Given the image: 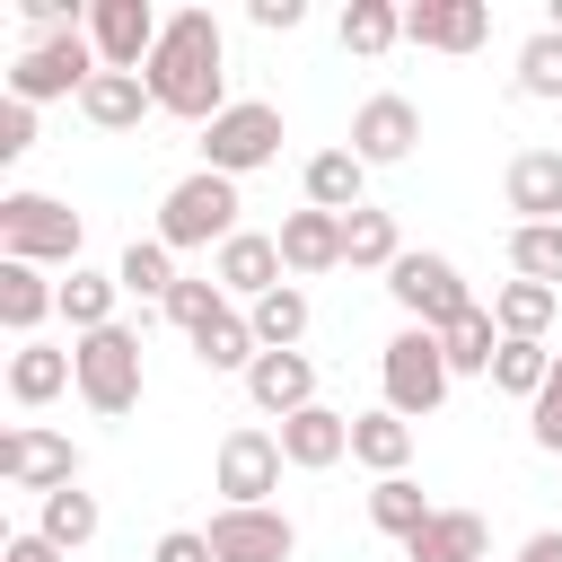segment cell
Here are the masks:
<instances>
[{
  "instance_id": "74e56055",
  "label": "cell",
  "mask_w": 562,
  "mask_h": 562,
  "mask_svg": "<svg viewBox=\"0 0 562 562\" xmlns=\"http://www.w3.org/2000/svg\"><path fill=\"white\" fill-rule=\"evenodd\" d=\"M544 378H553V351H544V342H501V360H492V386H501V395L536 404Z\"/></svg>"
},
{
  "instance_id": "44dd1931",
  "label": "cell",
  "mask_w": 562,
  "mask_h": 562,
  "mask_svg": "<svg viewBox=\"0 0 562 562\" xmlns=\"http://www.w3.org/2000/svg\"><path fill=\"white\" fill-rule=\"evenodd\" d=\"M79 114H88L97 132H140V114H158V97H149L140 70H97L88 97H79Z\"/></svg>"
},
{
  "instance_id": "60d3db41",
  "label": "cell",
  "mask_w": 562,
  "mask_h": 562,
  "mask_svg": "<svg viewBox=\"0 0 562 562\" xmlns=\"http://www.w3.org/2000/svg\"><path fill=\"white\" fill-rule=\"evenodd\" d=\"M26 149H35V105L0 97V158H26Z\"/></svg>"
},
{
  "instance_id": "4dcf8cb0",
  "label": "cell",
  "mask_w": 562,
  "mask_h": 562,
  "mask_svg": "<svg viewBox=\"0 0 562 562\" xmlns=\"http://www.w3.org/2000/svg\"><path fill=\"white\" fill-rule=\"evenodd\" d=\"M97 527H105V509H97V492H79V483H70V492H44V501H35V536H44L53 553H79V544H88Z\"/></svg>"
},
{
  "instance_id": "d590c367",
  "label": "cell",
  "mask_w": 562,
  "mask_h": 562,
  "mask_svg": "<svg viewBox=\"0 0 562 562\" xmlns=\"http://www.w3.org/2000/svg\"><path fill=\"white\" fill-rule=\"evenodd\" d=\"M509 272L562 290V220H544V228H509Z\"/></svg>"
},
{
  "instance_id": "7c38bea8",
  "label": "cell",
  "mask_w": 562,
  "mask_h": 562,
  "mask_svg": "<svg viewBox=\"0 0 562 562\" xmlns=\"http://www.w3.org/2000/svg\"><path fill=\"white\" fill-rule=\"evenodd\" d=\"M413 140H422V105L413 97H395V88H378V97H360V114H351V158L360 167H404L413 158Z\"/></svg>"
},
{
  "instance_id": "b9f144b4",
  "label": "cell",
  "mask_w": 562,
  "mask_h": 562,
  "mask_svg": "<svg viewBox=\"0 0 562 562\" xmlns=\"http://www.w3.org/2000/svg\"><path fill=\"white\" fill-rule=\"evenodd\" d=\"M149 562H220V553H211V536H202V527H167V536L149 544Z\"/></svg>"
},
{
  "instance_id": "9a60e30c",
  "label": "cell",
  "mask_w": 562,
  "mask_h": 562,
  "mask_svg": "<svg viewBox=\"0 0 562 562\" xmlns=\"http://www.w3.org/2000/svg\"><path fill=\"white\" fill-rule=\"evenodd\" d=\"M211 281H220L237 307H255L263 290H281V281H290V263H281V237H263V228H237V237L211 255Z\"/></svg>"
},
{
  "instance_id": "8d00e7d4",
  "label": "cell",
  "mask_w": 562,
  "mask_h": 562,
  "mask_svg": "<svg viewBox=\"0 0 562 562\" xmlns=\"http://www.w3.org/2000/svg\"><path fill=\"white\" fill-rule=\"evenodd\" d=\"M518 97L562 105V35H553V26H536V35L518 44Z\"/></svg>"
},
{
  "instance_id": "cb8c5ba5",
  "label": "cell",
  "mask_w": 562,
  "mask_h": 562,
  "mask_svg": "<svg viewBox=\"0 0 562 562\" xmlns=\"http://www.w3.org/2000/svg\"><path fill=\"white\" fill-rule=\"evenodd\" d=\"M553 316H562V290H544V281H501V290H492V325H501V342H544Z\"/></svg>"
},
{
  "instance_id": "f35d334b",
  "label": "cell",
  "mask_w": 562,
  "mask_h": 562,
  "mask_svg": "<svg viewBox=\"0 0 562 562\" xmlns=\"http://www.w3.org/2000/svg\"><path fill=\"white\" fill-rule=\"evenodd\" d=\"M220 307H228V290H220V281H211V272H184V281H176V290H167V307H158V316H167V325H176V334H202V325H211V316H220Z\"/></svg>"
},
{
  "instance_id": "52a82bcc",
  "label": "cell",
  "mask_w": 562,
  "mask_h": 562,
  "mask_svg": "<svg viewBox=\"0 0 562 562\" xmlns=\"http://www.w3.org/2000/svg\"><path fill=\"white\" fill-rule=\"evenodd\" d=\"M378 386H386V413H404V422H430L439 404H448V386H457V369H448V351H439V334H422V325H404L386 351H378Z\"/></svg>"
},
{
  "instance_id": "836d02e7",
  "label": "cell",
  "mask_w": 562,
  "mask_h": 562,
  "mask_svg": "<svg viewBox=\"0 0 562 562\" xmlns=\"http://www.w3.org/2000/svg\"><path fill=\"white\" fill-rule=\"evenodd\" d=\"M334 35H342V53L378 61V53H395V44H404V9H395V0H351Z\"/></svg>"
},
{
  "instance_id": "7402d4cb",
  "label": "cell",
  "mask_w": 562,
  "mask_h": 562,
  "mask_svg": "<svg viewBox=\"0 0 562 562\" xmlns=\"http://www.w3.org/2000/svg\"><path fill=\"white\" fill-rule=\"evenodd\" d=\"M281 263H290V281L334 272V263H342V220H334V211H290V220H281Z\"/></svg>"
},
{
  "instance_id": "d4e9b609",
  "label": "cell",
  "mask_w": 562,
  "mask_h": 562,
  "mask_svg": "<svg viewBox=\"0 0 562 562\" xmlns=\"http://www.w3.org/2000/svg\"><path fill=\"white\" fill-rule=\"evenodd\" d=\"M184 342H193V360H202V369H211V378H246V369H255V351H263V342H255V325H246V307H237V299H228V307H220V316H211V325H202V334H184Z\"/></svg>"
},
{
  "instance_id": "ee69618b",
  "label": "cell",
  "mask_w": 562,
  "mask_h": 562,
  "mask_svg": "<svg viewBox=\"0 0 562 562\" xmlns=\"http://www.w3.org/2000/svg\"><path fill=\"white\" fill-rule=\"evenodd\" d=\"M0 562H70V553H53V544H44L35 527H18V536L0 544Z\"/></svg>"
},
{
  "instance_id": "6da1fadb",
  "label": "cell",
  "mask_w": 562,
  "mask_h": 562,
  "mask_svg": "<svg viewBox=\"0 0 562 562\" xmlns=\"http://www.w3.org/2000/svg\"><path fill=\"white\" fill-rule=\"evenodd\" d=\"M140 79H149L158 114L202 123V132H211V123L237 105V97H228V35H220V18H211V9H176Z\"/></svg>"
},
{
  "instance_id": "ac0fdd59",
  "label": "cell",
  "mask_w": 562,
  "mask_h": 562,
  "mask_svg": "<svg viewBox=\"0 0 562 562\" xmlns=\"http://www.w3.org/2000/svg\"><path fill=\"white\" fill-rule=\"evenodd\" d=\"M281 457H290L299 474H325V465H342V457H351V413H334V404H307V413H290V422H281Z\"/></svg>"
},
{
  "instance_id": "ffe728a7",
  "label": "cell",
  "mask_w": 562,
  "mask_h": 562,
  "mask_svg": "<svg viewBox=\"0 0 562 562\" xmlns=\"http://www.w3.org/2000/svg\"><path fill=\"white\" fill-rule=\"evenodd\" d=\"M70 386H79V360H70V351H53V342H18V351H9V404L44 413V404L70 395Z\"/></svg>"
},
{
  "instance_id": "1f68e13d",
  "label": "cell",
  "mask_w": 562,
  "mask_h": 562,
  "mask_svg": "<svg viewBox=\"0 0 562 562\" xmlns=\"http://www.w3.org/2000/svg\"><path fill=\"white\" fill-rule=\"evenodd\" d=\"M342 263H351V272H395V263H404L395 211H369V202H360V211L342 220Z\"/></svg>"
},
{
  "instance_id": "8992f818",
  "label": "cell",
  "mask_w": 562,
  "mask_h": 562,
  "mask_svg": "<svg viewBox=\"0 0 562 562\" xmlns=\"http://www.w3.org/2000/svg\"><path fill=\"white\" fill-rule=\"evenodd\" d=\"M386 299L404 307V325H422V334H448L457 316H474L483 299L465 290V272L448 263V255H430V246H404V263L386 272Z\"/></svg>"
},
{
  "instance_id": "e0dca14e",
  "label": "cell",
  "mask_w": 562,
  "mask_h": 562,
  "mask_svg": "<svg viewBox=\"0 0 562 562\" xmlns=\"http://www.w3.org/2000/svg\"><path fill=\"white\" fill-rule=\"evenodd\" d=\"M501 202L518 211V228L562 220V149H518L509 176H501Z\"/></svg>"
},
{
  "instance_id": "7a4b0ae2",
  "label": "cell",
  "mask_w": 562,
  "mask_h": 562,
  "mask_svg": "<svg viewBox=\"0 0 562 562\" xmlns=\"http://www.w3.org/2000/svg\"><path fill=\"white\" fill-rule=\"evenodd\" d=\"M237 176H211V167H193V176H176L167 184V202H158V246L167 255H220L228 237H237Z\"/></svg>"
},
{
  "instance_id": "5b68a950",
  "label": "cell",
  "mask_w": 562,
  "mask_h": 562,
  "mask_svg": "<svg viewBox=\"0 0 562 562\" xmlns=\"http://www.w3.org/2000/svg\"><path fill=\"white\" fill-rule=\"evenodd\" d=\"M79 246H88V220L53 193H0V255L9 263H70L79 272Z\"/></svg>"
},
{
  "instance_id": "2e32d148",
  "label": "cell",
  "mask_w": 562,
  "mask_h": 562,
  "mask_svg": "<svg viewBox=\"0 0 562 562\" xmlns=\"http://www.w3.org/2000/svg\"><path fill=\"white\" fill-rule=\"evenodd\" d=\"M246 395H255V413H272V422L307 413V404H316V360H307V351H255Z\"/></svg>"
},
{
  "instance_id": "4316f807",
  "label": "cell",
  "mask_w": 562,
  "mask_h": 562,
  "mask_svg": "<svg viewBox=\"0 0 562 562\" xmlns=\"http://www.w3.org/2000/svg\"><path fill=\"white\" fill-rule=\"evenodd\" d=\"M351 457H360L378 483H386V474H404V465H413V422H404V413H386V404H378V413H351Z\"/></svg>"
},
{
  "instance_id": "277c9868",
  "label": "cell",
  "mask_w": 562,
  "mask_h": 562,
  "mask_svg": "<svg viewBox=\"0 0 562 562\" xmlns=\"http://www.w3.org/2000/svg\"><path fill=\"white\" fill-rule=\"evenodd\" d=\"M105 61H97V44H88V26H61V35H26V53L9 61V97L18 105H53V97H88V79H97Z\"/></svg>"
},
{
  "instance_id": "484cf974",
  "label": "cell",
  "mask_w": 562,
  "mask_h": 562,
  "mask_svg": "<svg viewBox=\"0 0 562 562\" xmlns=\"http://www.w3.org/2000/svg\"><path fill=\"white\" fill-rule=\"evenodd\" d=\"M61 325H70V342H79V334H105V325H123V281L79 263V272L61 281Z\"/></svg>"
},
{
  "instance_id": "83f0119b",
  "label": "cell",
  "mask_w": 562,
  "mask_h": 562,
  "mask_svg": "<svg viewBox=\"0 0 562 562\" xmlns=\"http://www.w3.org/2000/svg\"><path fill=\"white\" fill-rule=\"evenodd\" d=\"M430 518H439V501H430V492H422L413 474H386V483H369V527H378V536L413 544V536H422Z\"/></svg>"
},
{
  "instance_id": "30bf717a",
  "label": "cell",
  "mask_w": 562,
  "mask_h": 562,
  "mask_svg": "<svg viewBox=\"0 0 562 562\" xmlns=\"http://www.w3.org/2000/svg\"><path fill=\"white\" fill-rule=\"evenodd\" d=\"M0 483H18V492H70L79 483V439H61V430H44V422H18V430H0Z\"/></svg>"
},
{
  "instance_id": "f546056e",
  "label": "cell",
  "mask_w": 562,
  "mask_h": 562,
  "mask_svg": "<svg viewBox=\"0 0 562 562\" xmlns=\"http://www.w3.org/2000/svg\"><path fill=\"white\" fill-rule=\"evenodd\" d=\"M114 281H123V299H140V316H158V307H167V290H176L184 272H176V255H167L158 237H132V246H123V263H114Z\"/></svg>"
},
{
  "instance_id": "9c48e42d",
  "label": "cell",
  "mask_w": 562,
  "mask_h": 562,
  "mask_svg": "<svg viewBox=\"0 0 562 562\" xmlns=\"http://www.w3.org/2000/svg\"><path fill=\"white\" fill-rule=\"evenodd\" d=\"M281 158V105H263V97H237L211 132H202V167L211 176H255V167H272Z\"/></svg>"
},
{
  "instance_id": "8fae6325",
  "label": "cell",
  "mask_w": 562,
  "mask_h": 562,
  "mask_svg": "<svg viewBox=\"0 0 562 562\" xmlns=\"http://www.w3.org/2000/svg\"><path fill=\"white\" fill-rule=\"evenodd\" d=\"M158 35H167V18L149 0H88V44L105 70H149Z\"/></svg>"
},
{
  "instance_id": "d6986e66",
  "label": "cell",
  "mask_w": 562,
  "mask_h": 562,
  "mask_svg": "<svg viewBox=\"0 0 562 562\" xmlns=\"http://www.w3.org/2000/svg\"><path fill=\"white\" fill-rule=\"evenodd\" d=\"M44 316H61V281H44V263H9L0 255V325L18 342H35Z\"/></svg>"
},
{
  "instance_id": "f1b7e54d",
  "label": "cell",
  "mask_w": 562,
  "mask_h": 562,
  "mask_svg": "<svg viewBox=\"0 0 562 562\" xmlns=\"http://www.w3.org/2000/svg\"><path fill=\"white\" fill-rule=\"evenodd\" d=\"M404 562H492V536H483L474 509H439V518L404 544Z\"/></svg>"
},
{
  "instance_id": "603a6c76",
  "label": "cell",
  "mask_w": 562,
  "mask_h": 562,
  "mask_svg": "<svg viewBox=\"0 0 562 562\" xmlns=\"http://www.w3.org/2000/svg\"><path fill=\"white\" fill-rule=\"evenodd\" d=\"M299 184H307V211L351 220V211H360V193H369V167H360L351 149H316V158L299 167Z\"/></svg>"
},
{
  "instance_id": "ba28073f",
  "label": "cell",
  "mask_w": 562,
  "mask_h": 562,
  "mask_svg": "<svg viewBox=\"0 0 562 562\" xmlns=\"http://www.w3.org/2000/svg\"><path fill=\"white\" fill-rule=\"evenodd\" d=\"M281 430H255V422H237L228 439H220V457H211V483H220V509H263L272 492H281Z\"/></svg>"
},
{
  "instance_id": "d6a6232c",
  "label": "cell",
  "mask_w": 562,
  "mask_h": 562,
  "mask_svg": "<svg viewBox=\"0 0 562 562\" xmlns=\"http://www.w3.org/2000/svg\"><path fill=\"white\" fill-rule=\"evenodd\" d=\"M307 316H316V307H307L299 281H281V290H263V299L246 307V325H255L263 351H299V342H307Z\"/></svg>"
},
{
  "instance_id": "3957f363",
  "label": "cell",
  "mask_w": 562,
  "mask_h": 562,
  "mask_svg": "<svg viewBox=\"0 0 562 562\" xmlns=\"http://www.w3.org/2000/svg\"><path fill=\"white\" fill-rule=\"evenodd\" d=\"M140 334L149 325H105V334H79L70 342V360H79V404L97 413V422H123V413H140V386H149V369H140Z\"/></svg>"
},
{
  "instance_id": "5bb4252c",
  "label": "cell",
  "mask_w": 562,
  "mask_h": 562,
  "mask_svg": "<svg viewBox=\"0 0 562 562\" xmlns=\"http://www.w3.org/2000/svg\"><path fill=\"white\" fill-rule=\"evenodd\" d=\"M404 44H422V53H483L492 44V9L483 0H413L404 9Z\"/></svg>"
},
{
  "instance_id": "e575fe53",
  "label": "cell",
  "mask_w": 562,
  "mask_h": 562,
  "mask_svg": "<svg viewBox=\"0 0 562 562\" xmlns=\"http://www.w3.org/2000/svg\"><path fill=\"white\" fill-rule=\"evenodd\" d=\"M439 351H448V369H457V378H492V360H501V325H492V307L457 316V325L439 334Z\"/></svg>"
},
{
  "instance_id": "4fadbf2b",
  "label": "cell",
  "mask_w": 562,
  "mask_h": 562,
  "mask_svg": "<svg viewBox=\"0 0 562 562\" xmlns=\"http://www.w3.org/2000/svg\"><path fill=\"white\" fill-rule=\"evenodd\" d=\"M202 536H211L220 562H290V553H299V527H290V509H272V501H263V509H220Z\"/></svg>"
},
{
  "instance_id": "7bdbcfd3",
  "label": "cell",
  "mask_w": 562,
  "mask_h": 562,
  "mask_svg": "<svg viewBox=\"0 0 562 562\" xmlns=\"http://www.w3.org/2000/svg\"><path fill=\"white\" fill-rule=\"evenodd\" d=\"M246 18H255L263 35H290V26L307 18V0H246Z\"/></svg>"
},
{
  "instance_id": "f6af8a7d",
  "label": "cell",
  "mask_w": 562,
  "mask_h": 562,
  "mask_svg": "<svg viewBox=\"0 0 562 562\" xmlns=\"http://www.w3.org/2000/svg\"><path fill=\"white\" fill-rule=\"evenodd\" d=\"M518 562H562V527H536V536L518 544Z\"/></svg>"
},
{
  "instance_id": "ab89813d",
  "label": "cell",
  "mask_w": 562,
  "mask_h": 562,
  "mask_svg": "<svg viewBox=\"0 0 562 562\" xmlns=\"http://www.w3.org/2000/svg\"><path fill=\"white\" fill-rule=\"evenodd\" d=\"M527 439H536L544 457H562V351H553V378H544V395L527 404Z\"/></svg>"
}]
</instances>
